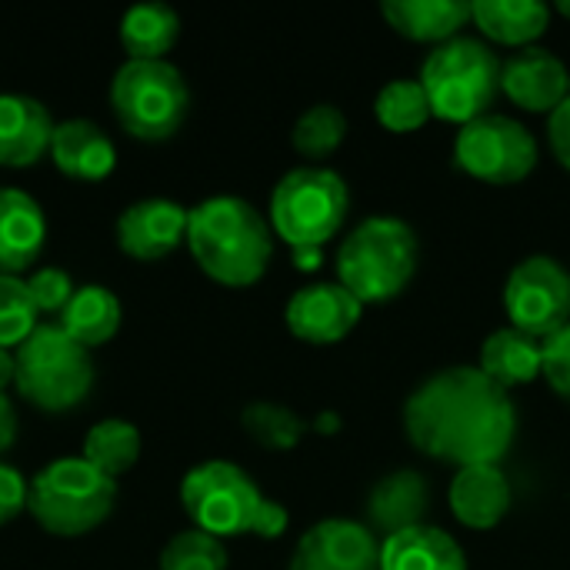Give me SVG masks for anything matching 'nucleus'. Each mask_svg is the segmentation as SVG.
Here are the masks:
<instances>
[{
  "label": "nucleus",
  "mask_w": 570,
  "mask_h": 570,
  "mask_svg": "<svg viewBox=\"0 0 570 570\" xmlns=\"http://www.w3.org/2000/svg\"><path fill=\"white\" fill-rule=\"evenodd\" d=\"M240 424L244 431L267 451H294L304 438V421L284 407V404H274V401H254L244 407L240 414Z\"/></svg>",
  "instance_id": "29"
},
{
  "label": "nucleus",
  "mask_w": 570,
  "mask_h": 570,
  "mask_svg": "<svg viewBox=\"0 0 570 570\" xmlns=\"http://www.w3.org/2000/svg\"><path fill=\"white\" fill-rule=\"evenodd\" d=\"M417 271V234L397 217L361 220L337 250V284L361 304L397 297Z\"/></svg>",
  "instance_id": "4"
},
{
  "label": "nucleus",
  "mask_w": 570,
  "mask_h": 570,
  "mask_svg": "<svg viewBox=\"0 0 570 570\" xmlns=\"http://www.w3.org/2000/svg\"><path fill=\"white\" fill-rule=\"evenodd\" d=\"M417 80L431 100V114L464 127L491 114L501 94V60L484 40L454 37L431 50Z\"/></svg>",
  "instance_id": "6"
},
{
  "label": "nucleus",
  "mask_w": 570,
  "mask_h": 570,
  "mask_svg": "<svg viewBox=\"0 0 570 570\" xmlns=\"http://www.w3.org/2000/svg\"><path fill=\"white\" fill-rule=\"evenodd\" d=\"M504 307L511 324L528 337H554L570 324V271L544 254L521 261L504 284Z\"/></svg>",
  "instance_id": "11"
},
{
  "label": "nucleus",
  "mask_w": 570,
  "mask_h": 570,
  "mask_svg": "<svg viewBox=\"0 0 570 570\" xmlns=\"http://www.w3.org/2000/svg\"><path fill=\"white\" fill-rule=\"evenodd\" d=\"M454 164L484 184L508 187L538 167V140L524 124L504 114H484L461 127L454 140Z\"/></svg>",
  "instance_id": "10"
},
{
  "label": "nucleus",
  "mask_w": 570,
  "mask_h": 570,
  "mask_svg": "<svg viewBox=\"0 0 570 570\" xmlns=\"http://www.w3.org/2000/svg\"><path fill=\"white\" fill-rule=\"evenodd\" d=\"M544 364V344L528 337L518 327L494 331L481 347V374H488L498 387L511 391L521 384H531L541 374Z\"/></svg>",
  "instance_id": "24"
},
{
  "label": "nucleus",
  "mask_w": 570,
  "mask_h": 570,
  "mask_svg": "<svg viewBox=\"0 0 570 570\" xmlns=\"http://www.w3.org/2000/svg\"><path fill=\"white\" fill-rule=\"evenodd\" d=\"M117 501V481L83 458H60L30 478L27 511L57 538H83L100 528Z\"/></svg>",
  "instance_id": "5"
},
{
  "label": "nucleus",
  "mask_w": 570,
  "mask_h": 570,
  "mask_svg": "<svg viewBox=\"0 0 570 570\" xmlns=\"http://www.w3.org/2000/svg\"><path fill=\"white\" fill-rule=\"evenodd\" d=\"M50 157L57 170L73 180H104L117 167L114 140L94 120H83V117L63 120L53 127Z\"/></svg>",
  "instance_id": "19"
},
{
  "label": "nucleus",
  "mask_w": 570,
  "mask_h": 570,
  "mask_svg": "<svg viewBox=\"0 0 570 570\" xmlns=\"http://www.w3.org/2000/svg\"><path fill=\"white\" fill-rule=\"evenodd\" d=\"M13 387L23 401L47 414H63L94 387L90 351L70 341L57 324H37V331L13 351Z\"/></svg>",
  "instance_id": "7"
},
{
  "label": "nucleus",
  "mask_w": 570,
  "mask_h": 570,
  "mask_svg": "<svg viewBox=\"0 0 570 570\" xmlns=\"http://www.w3.org/2000/svg\"><path fill=\"white\" fill-rule=\"evenodd\" d=\"M27 291H30L37 314H60L67 301L73 297V281L60 267H40L27 277Z\"/></svg>",
  "instance_id": "33"
},
{
  "label": "nucleus",
  "mask_w": 570,
  "mask_h": 570,
  "mask_svg": "<svg viewBox=\"0 0 570 570\" xmlns=\"http://www.w3.org/2000/svg\"><path fill=\"white\" fill-rule=\"evenodd\" d=\"M291 257L297 271H317L324 264V247H294Z\"/></svg>",
  "instance_id": "38"
},
{
  "label": "nucleus",
  "mask_w": 570,
  "mask_h": 570,
  "mask_svg": "<svg viewBox=\"0 0 570 570\" xmlns=\"http://www.w3.org/2000/svg\"><path fill=\"white\" fill-rule=\"evenodd\" d=\"M337 428H341V417H337V414H321V417H317V431H321V434H334Z\"/></svg>",
  "instance_id": "40"
},
{
  "label": "nucleus",
  "mask_w": 570,
  "mask_h": 570,
  "mask_svg": "<svg viewBox=\"0 0 570 570\" xmlns=\"http://www.w3.org/2000/svg\"><path fill=\"white\" fill-rule=\"evenodd\" d=\"M13 374H17V361H13V351L0 347V394L13 384Z\"/></svg>",
  "instance_id": "39"
},
{
  "label": "nucleus",
  "mask_w": 570,
  "mask_h": 570,
  "mask_svg": "<svg viewBox=\"0 0 570 570\" xmlns=\"http://www.w3.org/2000/svg\"><path fill=\"white\" fill-rule=\"evenodd\" d=\"M374 114L381 120L384 130L391 134H411L421 130L434 114H431V100L421 87V80H391L377 100H374Z\"/></svg>",
  "instance_id": "28"
},
{
  "label": "nucleus",
  "mask_w": 570,
  "mask_h": 570,
  "mask_svg": "<svg viewBox=\"0 0 570 570\" xmlns=\"http://www.w3.org/2000/svg\"><path fill=\"white\" fill-rule=\"evenodd\" d=\"M541 374L548 377V384L570 401V324L561 327L554 337L544 341V364Z\"/></svg>",
  "instance_id": "34"
},
{
  "label": "nucleus",
  "mask_w": 570,
  "mask_h": 570,
  "mask_svg": "<svg viewBox=\"0 0 570 570\" xmlns=\"http://www.w3.org/2000/svg\"><path fill=\"white\" fill-rule=\"evenodd\" d=\"M27 491H30V481H23L17 468L0 464V524L13 521L27 508Z\"/></svg>",
  "instance_id": "35"
},
{
  "label": "nucleus",
  "mask_w": 570,
  "mask_h": 570,
  "mask_svg": "<svg viewBox=\"0 0 570 570\" xmlns=\"http://www.w3.org/2000/svg\"><path fill=\"white\" fill-rule=\"evenodd\" d=\"M120 127L147 144L170 140L190 110V87L170 60H124L110 80Z\"/></svg>",
  "instance_id": "8"
},
{
  "label": "nucleus",
  "mask_w": 570,
  "mask_h": 570,
  "mask_svg": "<svg viewBox=\"0 0 570 570\" xmlns=\"http://www.w3.org/2000/svg\"><path fill=\"white\" fill-rule=\"evenodd\" d=\"M180 37V17L174 7L160 0H147L130 7L120 17V43L127 60H164Z\"/></svg>",
  "instance_id": "26"
},
{
  "label": "nucleus",
  "mask_w": 570,
  "mask_h": 570,
  "mask_svg": "<svg viewBox=\"0 0 570 570\" xmlns=\"http://www.w3.org/2000/svg\"><path fill=\"white\" fill-rule=\"evenodd\" d=\"M351 194L341 174L327 167H297L271 194V230L287 247H324L344 224Z\"/></svg>",
  "instance_id": "9"
},
{
  "label": "nucleus",
  "mask_w": 570,
  "mask_h": 570,
  "mask_svg": "<svg viewBox=\"0 0 570 570\" xmlns=\"http://www.w3.org/2000/svg\"><path fill=\"white\" fill-rule=\"evenodd\" d=\"M17 441V411L7 394H0V454L10 451Z\"/></svg>",
  "instance_id": "37"
},
{
  "label": "nucleus",
  "mask_w": 570,
  "mask_h": 570,
  "mask_svg": "<svg viewBox=\"0 0 570 570\" xmlns=\"http://www.w3.org/2000/svg\"><path fill=\"white\" fill-rule=\"evenodd\" d=\"M37 331V307L30 301L27 281L0 274V347H20Z\"/></svg>",
  "instance_id": "32"
},
{
  "label": "nucleus",
  "mask_w": 570,
  "mask_h": 570,
  "mask_svg": "<svg viewBox=\"0 0 570 570\" xmlns=\"http://www.w3.org/2000/svg\"><path fill=\"white\" fill-rule=\"evenodd\" d=\"M404 434L421 454L461 471L498 464L514 444L518 414L508 391L481 367H448L407 397Z\"/></svg>",
  "instance_id": "1"
},
{
  "label": "nucleus",
  "mask_w": 570,
  "mask_h": 570,
  "mask_svg": "<svg viewBox=\"0 0 570 570\" xmlns=\"http://www.w3.org/2000/svg\"><path fill=\"white\" fill-rule=\"evenodd\" d=\"M160 570H227L224 541L190 528L174 534L160 551Z\"/></svg>",
  "instance_id": "31"
},
{
  "label": "nucleus",
  "mask_w": 570,
  "mask_h": 570,
  "mask_svg": "<svg viewBox=\"0 0 570 570\" xmlns=\"http://www.w3.org/2000/svg\"><path fill=\"white\" fill-rule=\"evenodd\" d=\"M187 247L210 281L250 287L271 264L274 230L254 204L240 197H210L187 217Z\"/></svg>",
  "instance_id": "2"
},
{
  "label": "nucleus",
  "mask_w": 570,
  "mask_h": 570,
  "mask_svg": "<svg viewBox=\"0 0 570 570\" xmlns=\"http://www.w3.org/2000/svg\"><path fill=\"white\" fill-rule=\"evenodd\" d=\"M287 570H381V544L357 521H321L297 541Z\"/></svg>",
  "instance_id": "12"
},
{
  "label": "nucleus",
  "mask_w": 570,
  "mask_h": 570,
  "mask_svg": "<svg viewBox=\"0 0 570 570\" xmlns=\"http://www.w3.org/2000/svg\"><path fill=\"white\" fill-rule=\"evenodd\" d=\"M451 511L471 531H491L511 511V484L498 464L461 468L451 481Z\"/></svg>",
  "instance_id": "18"
},
{
  "label": "nucleus",
  "mask_w": 570,
  "mask_h": 570,
  "mask_svg": "<svg viewBox=\"0 0 570 570\" xmlns=\"http://www.w3.org/2000/svg\"><path fill=\"white\" fill-rule=\"evenodd\" d=\"M347 134V117L341 114V107L334 104H314L311 110H304L294 124V150L301 157H311V160H324L331 157L341 140Z\"/></svg>",
  "instance_id": "30"
},
{
  "label": "nucleus",
  "mask_w": 570,
  "mask_h": 570,
  "mask_svg": "<svg viewBox=\"0 0 570 570\" xmlns=\"http://www.w3.org/2000/svg\"><path fill=\"white\" fill-rule=\"evenodd\" d=\"M57 327L87 351L100 347L120 327V301L114 297V291L100 287V284L77 287L73 297L67 301V307L60 311Z\"/></svg>",
  "instance_id": "25"
},
{
  "label": "nucleus",
  "mask_w": 570,
  "mask_h": 570,
  "mask_svg": "<svg viewBox=\"0 0 570 570\" xmlns=\"http://www.w3.org/2000/svg\"><path fill=\"white\" fill-rule=\"evenodd\" d=\"M180 504L197 531L210 538H281L287 531V511L264 498L254 478L230 461H207L187 471L180 481Z\"/></svg>",
  "instance_id": "3"
},
{
  "label": "nucleus",
  "mask_w": 570,
  "mask_h": 570,
  "mask_svg": "<svg viewBox=\"0 0 570 570\" xmlns=\"http://www.w3.org/2000/svg\"><path fill=\"white\" fill-rule=\"evenodd\" d=\"M50 110L27 94H0V164L33 167L53 137Z\"/></svg>",
  "instance_id": "17"
},
{
  "label": "nucleus",
  "mask_w": 570,
  "mask_h": 570,
  "mask_svg": "<svg viewBox=\"0 0 570 570\" xmlns=\"http://www.w3.org/2000/svg\"><path fill=\"white\" fill-rule=\"evenodd\" d=\"M558 10H561V13L570 20V0H561V3H558Z\"/></svg>",
  "instance_id": "41"
},
{
  "label": "nucleus",
  "mask_w": 570,
  "mask_h": 570,
  "mask_svg": "<svg viewBox=\"0 0 570 570\" xmlns=\"http://www.w3.org/2000/svg\"><path fill=\"white\" fill-rule=\"evenodd\" d=\"M471 20L494 43L524 50L548 30L551 10L534 0H478L471 3Z\"/></svg>",
  "instance_id": "23"
},
{
  "label": "nucleus",
  "mask_w": 570,
  "mask_h": 570,
  "mask_svg": "<svg viewBox=\"0 0 570 570\" xmlns=\"http://www.w3.org/2000/svg\"><path fill=\"white\" fill-rule=\"evenodd\" d=\"M364 304L341 284H311L301 287L287 301V327L297 341L307 344H337L344 341L357 321H361Z\"/></svg>",
  "instance_id": "13"
},
{
  "label": "nucleus",
  "mask_w": 570,
  "mask_h": 570,
  "mask_svg": "<svg viewBox=\"0 0 570 570\" xmlns=\"http://www.w3.org/2000/svg\"><path fill=\"white\" fill-rule=\"evenodd\" d=\"M431 491L424 474L417 471H394L381 478L367 498V521L374 534H401L407 528H417L428 514Z\"/></svg>",
  "instance_id": "20"
},
{
  "label": "nucleus",
  "mask_w": 570,
  "mask_h": 570,
  "mask_svg": "<svg viewBox=\"0 0 570 570\" xmlns=\"http://www.w3.org/2000/svg\"><path fill=\"white\" fill-rule=\"evenodd\" d=\"M501 90L531 114H554L570 97V73L544 47H524L501 63Z\"/></svg>",
  "instance_id": "15"
},
{
  "label": "nucleus",
  "mask_w": 570,
  "mask_h": 570,
  "mask_svg": "<svg viewBox=\"0 0 570 570\" xmlns=\"http://www.w3.org/2000/svg\"><path fill=\"white\" fill-rule=\"evenodd\" d=\"M187 217L177 200L147 197L117 217V244L134 261H160L187 240Z\"/></svg>",
  "instance_id": "14"
},
{
  "label": "nucleus",
  "mask_w": 570,
  "mask_h": 570,
  "mask_svg": "<svg viewBox=\"0 0 570 570\" xmlns=\"http://www.w3.org/2000/svg\"><path fill=\"white\" fill-rule=\"evenodd\" d=\"M47 217L20 187H0V274L20 277L43 250Z\"/></svg>",
  "instance_id": "16"
},
{
  "label": "nucleus",
  "mask_w": 570,
  "mask_h": 570,
  "mask_svg": "<svg viewBox=\"0 0 570 570\" xmlns=\"http://www.w3.org/2000/svg\"><path fill=\"white\" fill-rule=\"evenodd\" d=\"M548 140H551V150H554L558 164H561L564 170H570V97L551 114Z\"/></svg>",
  "instance_id": "36"
},
{
  "label": "nucleus",
  "mask_w": 570,
  "mask_h": 570,
  "mask_svg": "<svg viewBox=\"0 0 570 570\" xmlns=\"http://www.w3.org/2000/svg\"><path fill=\"white\" fill-rule=\"evenodd\" d=\"M381 570H468V558L448 531L417 524L381 544Z\"/></svg>",
  "instance_id": "22"
},
{
  "label": "nucleus",
  "mask_w": 570,
  "mask_h": 570,
  "mask_svg": "<svg viewBox=\"0 0 570 570\" xmlns=\"http://www.w3.org/2000/svg\"><path fill=\"white\" fill-rule=\"evenodd\" d=\"M140 458V431L130 421L107 417L94 424L83 438V461H90L100 474L120 478L127 474Z\"/></svg>",
  "instance_id": "27"
},
{
  "label": "nucleus",
  "mask_w": 570,
  "mask_h": 570,
  "mask_svg": "<svg viewBox=\"0 0 570 570\" xmlns=\"http://www.w3.org/2000/svg\"><path fill=\"white\" fill-rule=\"evenodd\" d=\"M381 13L401 37L441 47V43L461 37V27L471 20V3H461V0H387V3H381Z\"/></svg>",
  "instance_id": "21"
}]
</instances>
